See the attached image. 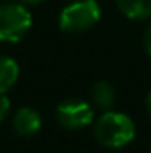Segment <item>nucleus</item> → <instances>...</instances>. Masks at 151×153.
I'll use <instances>...</instances> for the list:
<instances>
[{
    "label": "nucleus",
    "instance_id": "7",
    "mask_svg": "<svg viewBox=\"0 0 151 153\" xmlns=\"http://www.w3.org/2000/svg\"><path fill=\"white\" fill-rule=\"evenodd\" d=\"M91 100L100 109H110L115 102V91L109 82H96L91 89Z\"/></svg>",
    "mask_w": 151,
    "mask_h": 153
},
{
    "label": "nucleus",
    "instance_id": "11",
    "mask_svg": "<svg viewBox=\"0 0 151 153\" xmlns=\"http://www.w3.org/2000/svg\"><path fill=\"white\" fill-rule=\"evenodd\" d=\"M146 107H148V112L151 116V93L148 94V98H146Z\"/></svg>",
    "mask_w": 151,
    "mask_h": 153
},
{
    "label": "nucleus",
    "instance_id": "9",
    "mask_svg": "<svg viewBox=\"0 0 151 153\" xmlns=\"http://www.w3.org/2000/svg\"><path fill=\"white\" fill-rule=\"evenodd\" d=\"M9 109H11L9 98L5 96V93H0V123L5 119V116L9 114Z\"/></svg>",
    "mask_w": 151,
    "mask_h": 153
},
{
    "label": "nucleus",
    "instance_id": "6",
    "mask_svg": "<svg viewBox=\"0 0 151 153\" xmlns=\"http://www.w3.org/2000/svg\"><path fill=\"white\" fill-rule=\"evenodd\" d=\"M119 11L132 20H144L151 16V0H115Z\"/></svg>",
    "mask_w": 151,
    "mask_h": 153
},
{
    "label": "nucleus",
    "instance_id": "12",
    "mask_svg": "<svg viewBox=\"0 0 151 153\" xmlns=\"http://www.w3.org/2000/svg\"><path fill=\"white\" fill-rule=\"evenodd\" d=\"M23 4H32V5H36V4H41V2H44V0H21Z\"/></svg>",
    "mask_w": 151,
    "mask_h": 153
},
{
    "label": "nucleus",
    "instance_id": "10",
    "mask_svg": "<svg viewBox=\"0 0 151 153\" xmlns=\"http://www.w3.org/2000/svg\"><path fill=\"white\" fill-rule=\"evenodd\" d=\"M144 46H146V52L151 55V23L148 25V29L144 32Z\"/></svg>",
    "mask_w": 151,
    "mask_h": 153
},
{
    "label": "nucleus",
    "instance_id": "2",
    "mask_svg": "<svg viewBox=\"0 0 151 153\" xmlns=\"http://www.w3.org/2000/svg\"><path fill=\"white\" fill-rule=\"evenodd\" d=\"M101 16L96 0H76L59 14V27L64 32H84L98 23Z\"/></svg>",
    "mask_w": 151,
    "mask_h": 153
},
{
    "label": "nucleus",
    "instance_id": "8",
    "mask_svg": "<svg viewBox=\"0 0 151 153\" xmlns=\"http://www.w3.org/2000/svg\"><path fill=\"white\" fill-rule=\"evenodd\" d=\"M20 68L14 59L0 57V93H7L18 80Z\"/></svg>",
    "mask_w": 151,
    "mask_h": 153
},
{
    "label": "nucleus",
    "instance_id": "4",
    "mask_svg": "<svg viewBox=\"0 0 151 153\" xmlns=\"http://www.w3.org/2000/svg\"><path fill=\"white\" fill-rule=\"evenodd\" d=\"M55 116H57V121L61 126H64L68 130H76V128H84L93 123L94 111L87 102L66 100L57 107Z\"/></svg>",
    "mask_w": 151,
    "mask_h": 153
},
{
    "label": "nucleus",
    "instance_id": "5",
    "mask_svg": "<svg viewBox=\"0 0 151 153\" xmlns=\"http://www.w3.org/2000/svg\"><path fill=\"white\" fill-rule=\"evenodd\" d=\"M13 128L18 135L30 137V135L38 134L41 128V116L38 111H34L30 107H21L16 111V114L13 117Z\"/></svg>",
    "mask_w": 151,
    "mask_h": 153
},
{
    "label": "nucleus",
    "instance_id": "1",
    "mask_svg": "<svg viewBox=\"0 0 151 153\" xmlns=\"http://www.w3.org/2000/svg\"><path fill=\"white\" fill-rule=\"evenodd\" d=\"M96 139L107 148H123L135 137V125L126 114L105 112L94 125Z\"/></svg>",
    "mask_w": 151,
    "mask_h": 153
},
{
    "label": "nucleus",
    "instance_id": "3",
    "mask_svg": "<svg viewBox=\"0 0 151 153\" xmlns=\"http://www.w3.org/2000/svg\"><path fill=\"white\" fill-rule=\"evenodd\" d=\"M32 27V14L21 4L0 5V41L16 43Z\"/></svg>",
    "mask_w": 151,
    "mask_h": 153
}]
</instances>
